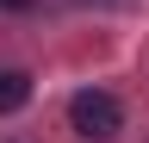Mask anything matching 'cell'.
<instances>
[{"mask_svg":"<svg viewBox=\"0 0 149 143\" xmlns=\"http://www.w3.org/2000/svg\"><path fill=\"white\" fill-rule=\"evenodd\" d=\"M31 100V75L25 68H0V112H19Z\"/></svg>","mask_w":149,"mask_h":143,"instance_id":"7a4b0ae2","label":"cell"},{"mask_svg":"<svg viewBox=\"0 0 149 143\" xmlns=\"http://www.w3.org/2000/svg\"><path fill=\"white\" fill-rule=\"evenodd\" d=\"M68 124H74L87 143H112V137H118V124H124V112H118V100H112V93L81 87V93L68 100Z\"/></svg>","mask_w":149,"mask_h":143,"instance_id":"6da1fadb","label":"cell"},{"mask_svg":"<svg viewBox=\"0 0 149 143\" xmlns=\"http://www.w3.org/2000/svg\"><path fill=\"white\" fill-rule=\"evenodd\" d=\"M0 6H6V13H25V6H31V0H0Z\"/></svg>","mask_w":149,"mask_h":143,"instance_id":"277c9868","label":"cell"},{"mask_svg":"<svg viewBox=\"0 0 149 143\" xmlns=\"http://www.w3.org/2000/svg\"><path fill=\"white\" fill-rule=\"evenodd\" d=\"M68 6H130V0H68Z\"/></svg>","mask_w":149,"mask_h":143,"instance_id":"3957f363","label":"cell"}]
</instances>
